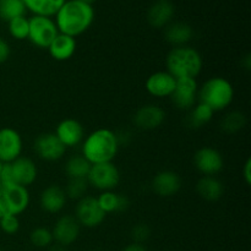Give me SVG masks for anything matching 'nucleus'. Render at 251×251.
I'll use <instances>...</instances> for the list:
<instances>
[{
	"label": "nucleus",
	"mask_w": 251,
	"mask_h": 251,
	"mask_svg": "<svg viewBox=\"0 0 251 251\" xmlns=\"http://www.w3.org/2000/svg\"><path fill=\"white\" fill-rule=\"evenodd\" d=\"M29 240L36 248H48L54 242L51 230L44 227H38L32 230L31 235H29Z\"/></svg>",
	"instance_id": "2f4dec72"
},
{
	"label": "nucleus",
	"mask_w": 251,
	"mask_h": 251,
	"mask_svg": "<svg viewBox=\"0 0 251 251\" xmlns=\"http://www.w3.org/2000/svg\"><path fill=\"white\" fill-rule=\"evenodd\" d=\"M48 251H66V249L64 247H61V245H54V247L49 248Z\"/></svg>",
	"instance_id": "4c0bfd02"
},
{
	"label": "nucleus",
	"mask_w": 251,
	"mask_h": 251,
	"mask_svg": "<svg viewBox=\"0 0 251 251\" xmlns=\"http://www.w3.org/2000/svg\"><path fill=\"white\" fill-rule=\"evenodd\" d=\"M181 178L173 171H162L154 176L152 180V189L162 198L173 196L180 190Z\"/></svg>",
	"instance_id": "6ab92c4d"
},
{
	"label": "nucleus",
	"mask_w": 251,
	"mask_h": 251,
	"mask_svg": "<svg viewBox=\"0 0 251 251\" xmlns=\"http://www.w3.org/2000/svg\"><path fill=\"white\" fill-rule=\"evenodd\" d=\"M95 20V9L91 4L78 0H66L55 14L59 33L76 38L85 33Z\"/></svg>",
	"instance_id": "f257e3e1"
},
{
	"label": "nucleus",
	"mask_w": 251,
	"mask_h": 251,
	"mask_svg": "<svg viewBox=\"0 0 251 251\" xmlns=\"http://www.w3.org/2000/svg\"><path fill=\"white\" fill-rule=\"evenodd\" d=\"M11 54V48H10L9 43L5 41L4 38H0V64H4L7 61Z\"/></svg>",
	"instance_id": "f704fd0d"
},
{
	"label": "nucleus",
	"mask_w": 251,
	"mask_h": 251,
	"mask_svg": "<svg viewBox=\"0 0 251 251\" xmlns=\"http://www.w3.org/2000/svg\"><path fill=\"white\" fill-rule=\"evenodd\" d=\"M34 152L41 159L47 162L59 161L64 157L66 147L54 132H44L37 136L33 145Z\"/></svg>",
	"instance_id": "9d476101"
},
{
	"label": "nucleus",
	"mask_w": 251,
	"mask_h": 251,
	"mask_svg": "<svg viewBox=\"0 0 251 251\" xmlns=\"http://www.w3.org/2000/svg\"><path fill=\"white\" fill-rule=\"evenodd\" d=\"M0 229L5 234H16L20 229L19 217H16V216H4V217H0Z\"/></svg>",
	"instance_id": "473e14b6"
},
{
	"label": "nucleus",
	"mask_w": 251,
	"mask_h": 251,
	"mask_svg": "<svg viewBox=\"0 0 251 251\" xmlns=\"http://www.w3.org/2000/svg\"><path fill=\"white\" fill-rule=\"evenodd\" d=\"M76 46H77V43H76V39L74 37L59 33L53 39L50 46L48 47V50L54 60L65 61L73 58L76 51Z\"/></svg>",
	"instance_id": "412c9836"
},
{
	"label": "nucleus",
	"mask_w": 251,
	"mask_h": 251,
	"mask_svg": "<svg viewBox=\"0 0 251 251\" xmlns=\"http://www.w3.org/2000/svg\"><path fill=\"white\" fill-rule=\"evenodd\" d=\"M66 194L61 186L49 185L44 189L39 196V205H41L42 210L46 211L47 213H51V215H56V213L61 212L63 208L66 205Z\"/></svg>",
	"instance_id": "a211bd4d"
},
{
	"label": "nucleus",
	"mask_w": 251,
	"mask_h": 251,
	"mask_svg": "<svg viewBox=\"0 0 251 251\" xmlns=\"http://www.w3.org/2000/svg\"><path fill=\"white\" fill-rule=\"evenodd\" d=\"M198 100L213 112H221L232 104L234 100V87L227 78L215 76L206 80L199 88Z\"/></svg>",
	"instance_id": "20e7f679"
},
{
	"label": "nucleus",
	"mask_w": 251,
	"mask_h": 251,
	"mask_svg": "<svg viewBox=\"0 0 251 251\" xmlns=\"http://www.w3.org/2000/svg\"><path fill=\"white\" fill-rule=\"evenodd\" d=\"M26 6L24 0H0V19L2 21H11L19 16H25Z\"/></svg>",
	"instance_id": "cd10ccee"
},
{
	"label": "nucleus",
	"mask_w": 251,
	"mask_h": 251,
	"mask_svg": "<svg viewBox=\"0 0 251 251\" xmlns=\"http://www.w3.org/2000/svg\"><path fill=\"white\" fill-rule=\"evenodd\" d=\"M38 176V168L36 163L28 157H19L10 163H4L0 173V183L16 184L28 188Z\"/></svg>",
	"instance_id": "39448f33"
},
{
	"label": "nucleus",
	"mask_w": 251,
	"mask_h": 251,
	"mask_svg": "<svg viewBox=\"0 0 251 251\" xmlns=\"http://www.w3.org/2000/svg\"><path fill=\"white\" fill-rule=\"evenodd\" d=\"M31 202L28 189L16 184L0 183V217L16 216L28 208Z\"/></svg>",
	"instance_id": "423d86ee"
},
{
	"label": "nucleus",
	"mask_w": 251,
	"mask_h": 251,
	"mask_svg": "<svg viewBox=\"0 0 251 251\" xmlns=\"http://www.w3.org/2000/svg\"><path fill=\"white\" fill-rule=\"evenodd\" d=\"M54 134L66 149L77 146L85 139V130H83L82 124L71 118L61 120Z\"/></svg>",
	"instance_id": "dca6fc26"
},
{
	"label": "nucleus",
	"mask_w": 251,
	"mask_h": 251,
	"mask_svg": "<svg viewBox=\"0 0 251 251\" xmlns=\"http://www.w3.org/2000/svg\"><path fill=\"white\" fill-rule=\"evenodd\" d=\"M100 208L104 211L105 215L113 212H120L125 211L129 207V199L125 195L114 193V191H102L100 195L97 198Z\"/></svg>",
	"instance_id": "5701e85b"
},
{
	"label": "nucleus",
	"mask_w": 251,
	"mask_h": 251,
	"mask_svg": "<svg viewBox=\"0 0 251 251\" xmlns=\"http://www.w3.org/2000/svg\"><path fill=\"white\" fill-rule=\"evenodd\" d=\"M245 124H247L245 115L242 112L233 110V112H229L225 115V118L221 122V129L226 134H235V132L240 131L245 126Z\"/></svg>",
	"instance_id": "c85d7f7f"
},
{
	"label": "nucleus",
	"mask_w": 251,
	"mask_h": 251,
	"mask_svg": "<svg viewBox=\"0 0 251 251\" xmlns=\"http://www.w3.org/2000/svg\"><path fill=\"white\" fill-rule=\"evenodd\" d=\"M118 135L109 129H97L83 139L81 152L91 164L112 162L119 151Z\"/></svg>",
	"instance_id": "f03ea898"
},
{
	"label": "nucleus",
	"mask_w": 251,
	"mask_h": 251,
	"mask_svg": "<svg viewBox=\"0 0 251 251\" xmlns=\"http://www.w3.org/2000/svg\"><path fill=\"white\" fill-rule=\"evenodd\" d=\"M0 251H2V250H1V248H0Z\"/></svg>",
	"instance_id": "79ce46f5"
},
{
	"label": "nucleus",
	"mask_w": 251,
	"mask_h": 251,
	"mask_svg": "<svg viewBox=\"0 0 251 251\" xmlns=\"http://www.w3.org/2000/svg\"><path fill=\"white\" fill-rule=\"evenodd\" d=\"M174 16V6L168 0H157L147 12V20L154 28H162L171 24Z\"/></svg>",
	"instance_id": "aec40b11"
},
{
	"label": "nucleus",
	"mask_w": 251,
	"mask_h": 251,
	"mask_svg": "<svg viewBox=\"0 0 251 251\" xmlns=\"http://www.w3.org/2000/svg\"><path fill=\"white\" fill-rule=\"evenodd\" d=\"M92 164L82 156L76 154L71 156L65 163V173L69 179H86Z\"/></svg>",
	"instance_id": "a878e982"
},
{
	"label": "nucleus",
	"mask_w": 251,
	"mask_h": 251,
	"mask_svg": "<svg viewBox=\"0 0 251 251\" xmlns=\"http://www.w3.org/2000/svg\"><path fill=\"white\" fill-rule=\"evenodd\" d=\"M28 39L33 46L48 49L53 39L59 34L58 27L51 17L33 15L28 20Z\"/></svg>",
	"instance_id": "6e6552de"
},
{
	"label": "nucleus",
	"mask_w": 251,
	"mask_h": 251,
	"mask_svg": "<svg viewBox=\"0 0 251 251\" xmlns=\"http://www.w3.org/2000/svg\"><path fill=\"white\" fill-rule=\"evenodd\" d=\"M196 169L203 176H215L223 169V157L220 151L213 147H202L194 156Z\"/></svg>",
	"instance_id": "4468645a"
},
{
	"label": "nucleus",
	"mask_w": 251,
	"mask_h": 251,
	"mask_svg": "<svg viewBox=\"0 0 251 251\" xmlns=\"http://www.w3.org/2000/svg\"><path fill=\"white\" fill-rule=\"evenodd\" d=\"M80 232L81 226L78 225L76 218L70 215H64L58 218L51 230V234L58 245L65 248L77 240V238L80 237Z\"/></svg>",
	"instance_id": "ddd939ff"
},
{
	"label": "nucleus",
	"mask_w": 251,
	"mask_h": 251,
	"mask_svg": "<svg viewBox=\"0 0 251 251\" xmlns=\"http://www.w3.org/2000/svg\"><path fill=\"white\" fill-rule=\"evenodd\" d=\"M176 78L168 71H157L147 77L145 87L151 96L156 98L171 97L176 88Z\"/></svg>",
	"instance_id": "2eb2a0df"
},
{
	"label": "nucleus",
	"mask_w": 251,
	"mask_h": 251,
	"mask_svg": "<svg viewBox=\"0 0 251 251\" xmlns=\"http://www.w3.org/2000/svg\"><path fill=\"white\" fill-rule=\"evenodd\" d=\"M105 216L107 215L100 208L97 198L86 195L78 200L74 217L82 227L96 228L104 222Z\"/></svg>",
	"instance_id": "1a4fd4ad"
},
{
	"label": "nucleus",
	"mask_w": 251,
	"mask_h": 251,
	"mask_svg": "<svg viewBox=\"0 0 251 251\" xmlns=\"http://www.w3.org/2000/svg\"><path fill=\"white\" fill-rule=\"evenodd\" d=\"M199 86L196 78H178L173 93L172 102L178 109L190 110L198 100Z\"/></svg>",
	"instance_id": "9b49d317"
},
{
	"label": "nucleus",
	"mask_w": 251,
	"mask_h": 251,
	"mask_svg": "<svg viewBox=\"0 0 251 251\" xmlns=\"http://www.w3.org/2000/svg\"><path fill=\"white\" fill-rule=\"evenodd\" d=\"M24 142L17 130L12 127L0 129V162L10 163L21 157Z\"/></svg>",
	"instance_id": "f8f14e48"
},
{
	"label": "nucleus",
	"mask_w": 251,
	"mask_h": 251,
	"mask_svg": "<svg viewBox=\"0 0 251 251\" xmlns=\"http://www.w3.org/2000/svg\"><path fill=\"white\" fill-rule=\"evenodd\" d=\"M78 1H82V2H87V4L92 5V2H95L96 0H78Z\"/></svg>",
	"instance_id": "58836bf2"
},
{
	"label": "nucleus",
	"mask_w": 251,
	"mask_h": 251,
	"mask_svg": "<svg viewBox=\"0 0 251 251\" xmlns=\"http://www.w3.org/2000/svg\"><path fill=\"white\" fill-rule=\"evenodd\" d=\"M86 180L97 190L112 191L119 185L120 172L113 162L92 164Z\"/></svg>",
	"instance_id": "0eeeda50"
},
{
	"label": "nucleus",
	"mask_w": 251,
	"mask_h": 251,
	"mask_svg": "<svg viewBox=\"0 0 251 251\" xmlns=\"http://www.w3.org/2000/svg\"><path fill=\"white\" fill-rule=\"evenodd\" d=\"M243 178H244L245 184H247V185H250L251 184V159L250 158L247 159L244 167H243Z\"/></svg>",
	"instance_id": "c9c22d12"
},
{
	"label": "nucleus",
	"mask_w": 251,
	"mask_h": 251,
	"mask_svg": "<svg viewBox=\"0 0 251 251\" xmlns=\"http://www.w3.org/2000/svg\"><path fill=\"white\" fill-rule=\"evenodd\" d=\"M1 168H2V163L0 162V173H1Z\"/></svg>",
	"instance_id": "ea45409f"
},
{
	"label": "nucleus",
	"mask_w": 251,
	"mask_h": 251,
	"mask_svg": "<svg viewBox=\"0 0 251 251\" xmlns=\"http://www.w3.org/2000/svg\"><path fill=\"white\" fill-rule=\"evenodd\" d=\"M122 251H147L146 248L142 244H137V243H132V244L126 245Z\"/></svg>",
	"instance_id": "e433bc0d"
},
{
	"label": "nucleus",
	"mask_w": 251,
	"mask_h": 251,
	"mask_svg": "<svg viewBox=\"0 0 251 251\" xmlns=\"http://www.w3.org/2000/svg\"><path fill=\"white\" fill-rule=\"evenodd\" d=\"M87 189L88 183L86 179H69V183L64 191L66 194V198H70L73 200H80L83 196H86Z\"/></svg>",
	"instance_id": "7c9ffc66"
},
{
	"label": "nucleus",
	"mask_w": 251,
	"mask_h": 251,
	"mask_svg": "<svg viewBox=\"0 0 251 251\" xmlns=\"http://www.w3.org/2000/svg\"><path fill=\"white\" fill-rule=\"evenodd\" d=\"M203 60L195 48L189 46L174 47L166 58L167 71L178 78H196L202 71Z\"/></svg>",
	"instance_id": "7ed1b4c3"
},
{
	"label": "nucleus",
	"mask_w": 251,
	"mask_h": 251,
	"mask_svg": "<svg viewBox=\"0 0 251 251\" xmlns=\"http://www.w3.org/2000/svg\"><path fill=\"white\" fill-rule=\"evenodd\" d=\"M166 119V112L156 104H147L139 108L134 114V124L139 129L153 130L161 126Z\"/></svg>",
	"instance_id": "f3484780"
},
{
	"label": "nucleus",
	"mask_w": 251,
	"mask_h": 251,
	"mask_svg": "<svg viewBox=\"0 0 251 251\" xmlns=\"http://www.w3.org/2000/svg\"><path fill=\"white\" fill-rule=\"evenodd\" d=\"M213 113L215 112L207 105L203 104V103H199L190 109V114L188 115L186 124L193 129H199V127L203 126L212 120Z\"/></svg>",
	"instance_id": "bb28decb"
},
{
	"label": "nucleus",
	"mask_w": 251,
	"mask_h": 251,
	"mask_svg": "<svg viewBox=\"0 0 251 251\" xmlns=\"http://www.w3.org/2000/svg\"><path fill=\"white\" fill-rule=\"evenodd\" d=\"M196 191L206 201H217L223 195V184L216 176H203L196 184Z\"/></svg>",
	"instance_id": "b1692460"
},
{
	"label": "nucleus",
	"mask_w": 251,
	"mask_h": 251,
	"mask_svg": "<svg viewBox=\"0 0 251 251\" xmlns=\"http://www.w3.org/2000/svg\"><path fill=\"white\" fill-rule=\"evenodd\" d=\"M66 0H24L26 10L38 16H55Z\"/></svg>",
	"instance_id": "393cba45"
},
{
	"label": "nucleus",
	"mask_w": 251,
	"mask_h": 251,
	"mask_svg": "<svg viewBox=\"0 0 251 251\" xmlns=\"http://www.w3.org/2000/svg\"><path fill=\"white\" fill-rule=\"evenodd\" d=\"M150 234H151V230H150L149 226L145 223H139V225L134 226L131 230L132 239H134V243H137V244H142L144 242H146Z\"/></svg>",
	"instance_id": "72a5a7b5"
},
{
	"label": "nucleus",
	"mask_w": 251,
	"mask_h": 251,
	"mask_svg": "<svg viewBox=\"0 0 251 251\" xmlns=\"http://www.w3.org/2000/svg\"><path fill=\"white\" fill-rule=\"evenodd\" d=\"M90 251H100V250H90Z\"/></svg>",
	"instance_id": "a19ab883"
},
{
	"label": "nucleus",
	"mask_w": 251,
	"mask_h": 251,
	"mask_svg": "<svg viewBox=\"0 0 251 251\" xmlns=\"http://www.w3.org/2000/svg\"><path fill=\"white\" fill-rule=\"evenodd\" d=\"M193 36V28L185 22H171L168 26H166L164 31L166 41L174 47L186 46V43L191 41Z\"/></svg>",
	"instance_id": "4be33fe9"
},
{
	"label": "nucleus",
	"mask_w": 251,
	"mask_h": 251,
	"mask_svg": "<svg viewBox=\"0 0 251 251\" xmlns=\"http://www.w3.org/2000/svg\"><path fill=\"white\" fill-rule=\"evenodd\" d=\"M7 24H9V32L12 38L19 39V41L28 38V19H26L25 16H19L16 19H12Z\"/></svg>",
	"instance_id": "c756f323"
}]
</instances>
